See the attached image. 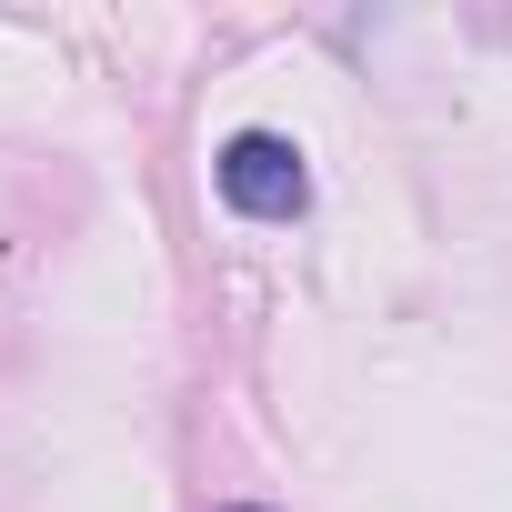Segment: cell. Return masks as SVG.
Listing matches in <instances>:
<instances>
[{
  "label": "cell",
  "instance_id": "7a4b0ae2",
  "mask_svg": "<svg viewBox=\"0 0 512 512\" xmlns=\"http://www.w3.org/2000/svg\"><path fill=\"white\" fill-rule=\"evenodd\" d=\"M231 512H262V502H231Z\"/></svg>",
  "mask_w": 512,
  "mask_h": 512
},
{
  "label": "cell",
  "instance_id": "6da1fadb",
  "mask_svg": "<svg viewBox=\"0 0 512 512\" xmlns=\"http://www.w3.org/2000/svg\"><path fill=\"white\" fill-rule=\"evenodd\" d=\"M211 191H221L241 221H292V211L312 201V171H302V151H292L282 131H231V141L211 151Z\"/></svg>",
  "mask_w": 512,
  "mask_h": 512
}]
</instances>
